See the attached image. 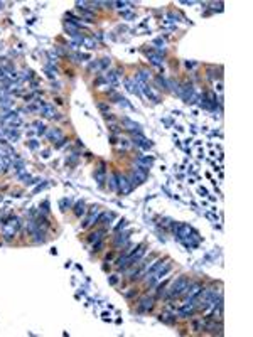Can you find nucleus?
I'll return each instance as SVG.
<instances>
[{
  "instance_id": "obj_4",
  "label": "nucleus",
  "mask_w": 253,
  "mask_h": 337,
  "mask_svg": "<svg viewBox=\"0 0 253 337\" xmlns=\"http://www.w3.org/2000/svg\"><path fill=\"white\" fill-rule=\"evenodd\" d=\"M191 233H192V229H191L187 224H181L179 228H177V238H179V239H182V241H184V239H186L187 236L191 234Z\"/></svg>"
},
{
  "instance_id": "obj_15",
  "label": "nucleus",
  "mask_w": 253,
  "mask_h": 337,
  "mask_svg": "<svg viewBox=\"0 0 253 337\" xmlns=\"http://www.w3.org/2000/svg\"><path fill=\"white\" fill-rule=\"evenodd\" d=\"M95 177H96V181H98L100 184H101V182H103V179H105V175H103V167H101V168H100V170L95 174Z\"/></svg>"
},
{
  "instance_id": "obj_16",
  "label": "nucleus",
  "mask_w": 253,
  "mask_h": 337,
  "mask_svg": "<svg viewBox=\"0 0 253 337\" xmlns=\"http://www.w3.org/2000/svg\"><path fill=\"white\" fill-rule=\"evenodd\" d=\"M110 185H112V189H116V181H118V177H116V175H112V177H110Z\"/></svg>"
},
{
  "instance_id": "obj_17",
  "label": "nucleus",
  "mask_w": 253,
  "mask_h": 337,
  "mask_svg": "<svg viewBox=\"0 0 253 337\" xmlns=\"http://www.w3.org/2000/svg\"><path fill=\"white\" fill-rule=\"evenodd\" d=\"M100 238H101V233H93V234H90V241H98Z\"/></svg>"
},
{
  "instance_id": "obj_14",
  "label": "nucleus",
  "mask_w": 253,
  "mask_h": 337,
  "mask_svg": "<svg viewBox=\"0 0 253 337\" xmlns=\"http://www.w3.org/2000/svg\"><path fill=\"white\" fill-rule=\"evenodd\" d=\"M169 270H170V265H169V263H165V268H164V270H160V271H157V277H155V278H162Z\"/></svg>"
},
{
  "instance_id": "obj_8",
  "label": "nucleus",
  "mask_w": 253,
  "mask_h": 337,
  "mask_svg": "<svg viewBox=\"0 0 253 337\" xmlns=\"http://www.w3.org/2000/svg\"><path fill=\"white\" fill-rule=\"evenodd\" d=\"M96 213H98V207H93V211H91V216L83 223V228H88L90 224H93V221H96Z\"/></svg>"
},
{
  "instance_id": "obj_12",
  "label": "nucleus",
  "mask_w": 253,
  "mask_h": 337,
  "mask_svg": "<svg viewBox=\"0 0 253 337\" xmlns=\"http://www.w3.org/2000/svg\"><path fill=\"white\" fill-rule=\"evenodd\" d=\"M74 213H76V216L84 214V204H83V202H78V204H76V211H74Z\"/></svg>"
},
{
  "instance_id": "obj_21",
  "label": "nucleus",
  "mask_w": 253,
  "mask_h": 337,
  "mask_svg": "<svg viewBox=\"0 0 253 337\" xmlns=\"http://www.w3.org/2000/svg\"><path fill=\"white\" fill-rule=\"evenodd\" d=\"M49 137H51V138H61V133H59V132H51Z\"/></svg>"
},
{
  "instance_id": "obj_6",
  "label": "nucleus",
  "mask_w": 253,
  "mask_h": 337,
  "mask_svg": "<svg viewBox=\"0 0 253 337\" xmlns=\"http://www.w3.org/2000/svg\"><path fill=\"white\" fill-rule=\"evenodd\" d=\"M133 140H135V143H137V145H142L144 148H150V143H147V138L142 137L140 133L133 135Z\"/></svg>"
},
{
  "instance_id": "obj_2",
  "label": "nucleus",
  "mask_w": 253,
  "mask_h": 337,
  "mask_svg": "<svg viewBox=\"0 0 253 337\" xmlns=\"http://www.w3.org/2000/svg\"><path fill=\"white\" fill-rule=\"evenodd\" d=\"M17 219H14V221H10L9 224H5L3 226V234L7 236V238H12L14 234H15V229H17Z\"/></svg>"
},
{
  "instance_id": "obj_3",
  "label": "nucleus",
  "mask_w": 253,
  "mask_h": 337,
  "mask_svg": "<svg viewBox=\"0 0 253 337\" xmlns=\"http://www.w3.org/2000/svg\"><path fill=\"white\" fill-rule=\"evenodd\" d=\"M189 290H186L187 292V298H198V295L202 292V286L199 285V283H194L192 286H187Z\"/></svg>"
},
{
  "instance_id": "obj_5",
  "label": "nucleus",
  "mask_w": 253,
  "mask_h": 337,
  "mask_svg": "<svg viewBox=\"0 0 253 337\" xmlns=\"http://www.w3.org/2000/svg\"><path fill=\"white\" fill-rule=\"evenodd\" d=\"M137 164H138L142 168H149L152 164H154V159H152V157H138Z\"/></svg>"
},
{
  "instance_id": "obj_19",
  "label": "nucleus",
  "mask_w": 253,
  "mask_h": 337,
  "mask_svg": "<svg viewBox=\"0 0 253 337\" xmlns=\"http://www.w3.org/2000/svg\"><path fill=\"white\" fill-rule=\"evenodd\" d=\"M106 79H110L113 84H116V74H115V73H110L108 76H106Z\"/></svg>"
},
{
  "instance_id": "obj_13",
  "label": "nucleus",
  "mask_w": 253,
  "mask_h": 337,
  "mask_svg": "<svg viewBox=\"0 0 253 337\" xmlns=\"http://www.w3.org/2000/svg\"><path fill=\"white\" fill-rule=\"evenodd\" d=\"M112 219H113V214L110 213V214H103L100 221H103V224H110V221H112Z\"/></svg>"
},
{
  "instance_id": "obj_1",
  "label": "nucleus",
  "mask_w": 253,
  "mask_h": 337,
  "mask_svg": "<svg viewBox=\"0 0 253 337\" xmlns=\"http://www.w3.org/2000/svg\"><path fill=\"white\" fill-rule=\"evenodd\" d=\"M187 286H189V280H187V278H184V277L177 278V280L174 282V285L170 286V290L167 292V297H179V295H182V293L187 290Z\"/></svg>"
},
{
  "instance_id": "obj_20",
  "label": "nucleus",
  "mask_w": 253,
  "mask_h": 337,
  "mask_svg": "<svg viewBox=\"0 0 253 337\" xmlns=\"http://www.w3.org/2000/svg\"><path fill=\"white\" fill-rule=\"evenodd\" d=\"M150 61H152L154 64H160V63H162V59H160L159 56H150Z\"/></svg>"
},
{
  "instance_id": "obj_10",
  "label": "nucleus",
  "mask_w": 253,
  "mask_h": 337,
  "mask_svg": "<svg viewBox=\"0 0 253 337\" xmlns=\"http://www.w3.org/2000/svg\"><path fill=\"white\" fill-rule=\"evenodd\" d=\"M123 123H125L127 127H128V130H137V132L140 130V127H138L137 123H133V121H130V120H125V121H123Z\"/></svg>"
},
{
  "instance_id": "obj_7",
  "label": "nucleus",
  "mask_w": 253,
  "mask_h": 337,
  "mask_svg": "<svg viewBox=\"0 0 253 337\" xmlns=\"http://www.w3.org/2000/svg\"><path fill=\"white\" fill-rule=\"evenodd\" d=\"M152 305H154V300H152V298H145V300H142V302H140L138 310H140V312H145V310L152 309Z\"/></svg>"
},
{
  "instance_id": "obj_18",
  "label": "nucleus",
  "mask_w": 253,
  "mask_h": 337,
  "mask_svg": "<svg viewBox=\"0 0 253 337\" xmlns=\"http://www.w3.org/2000/svg\"><path fill=\"white\" fill-rule=\"evenodd\" d=\"M83 42L88 46V49H93V47H95V42L91 41V39H83Z\"/></svg>"
},
{
  "instance_id": "obj_11",
  "label": "nucleus",
  "mask_w": 253,
  "mask_h": 337,
  "mask_svg": "<svg viewBox=\"0 0 253 337\" xmlns=\"http://www.w3.org/2000/svg\"><path fill=\"white\" fill-rule=\"evenodd\" d=\"M42 113H44L46 116H56V112L51 108V106H44V108H42Z\"/></svg>"
},
{
  "instance_id": "obj_9",
  "label": "nucleus",
  "mask_w": 253,
  "mask_h": 337,
  "mask_svg": "<svg viewBox=\"0 0 253 337\" xmlns=\"http://www.w3.org/2000/svg\"><path fill=\"white\" fill-rule=\"evenodd\" d=\"M162 265H164V261H162V260H157V261H155V265H154V266H150V268H149L147 275H149V273H155V271H157L159 268L162 266Z\"/></svg>"
}]
</instances>
